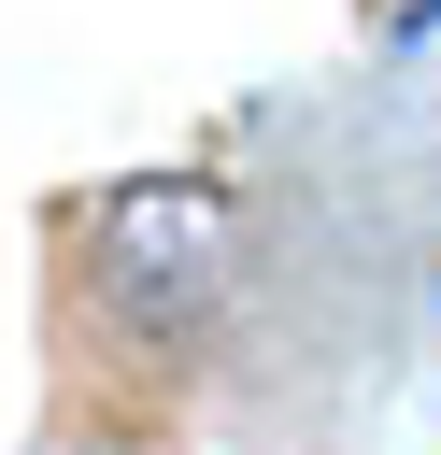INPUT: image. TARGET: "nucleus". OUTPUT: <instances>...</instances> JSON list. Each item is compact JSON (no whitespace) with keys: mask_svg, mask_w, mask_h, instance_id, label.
<instances>
[{"mask_svg":"<svg viewBox=\"0 0 441 455\" xmlns=\"http://www.w3.org/2000/svg\"><path fill=\"white\" fill-rule=\"evenodd\" d=\"M228 242H242V213H228V185H199V171H142V185H114L100 199V284L128 299V313H199V284L228 270Z\"/></svg>","mask_w":441,"mask_h":455,"instance_id":"f257e3e1","label":"nucleus"}]
</instances>
